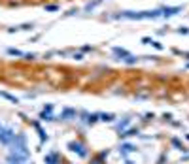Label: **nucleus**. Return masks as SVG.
<instances>
[{
	"label": "nucleus",
	"instance_id": "7",
	"mask_svg": "<svg viewBox=\"0 0 189 164\" xmlns=\"http://www.w3.org/2000/svg\"><path fill=\"white\" fill-rule=\"evenodd\" d=\"M129 123H131V119H125L123 123H119V125H117V130H119V132H125V128L129 127Z\"/></svg>",
	"mask_w": 189,
	"mask_h": 164
},
{
	"label": "nucleus",
	"instance_id": "5",
	"mask_svg": "<svg viewBox=\"0 0 189 164\" xmlns=\"http://www.w3.org/2000/svg\"><path fill=\"white\" fill-rule=\"evenodd\" d=\"M136 147L134 145H131V143H123L121 145V155H129V153H132Z\"/></svg>",
	"mask_w": 189,
	"mask_h": 164
},
{
	"label": "nucleus",
	"instance_id": "8",
	"mask_svg": "<svg viewBox=\"0 0 189 164\" xmlns=\"http://www.w3.org/2000/svg\"><path fill=\"white\" fill-rule=\"evenodd\" d=\"M34 127H36V130H38V134H40V138H42V140H47V134H45L44 130H42V127H40V125H38V123H34Z\"/></svg>",
	"mask_w": 189,
	"mask_h": 164
},
{
	"label": "nucleus",
	"instance_id": "14",
	"mask_svg": "<svg viewBox=\"0 0 189 164\" xmlns=\"http://www.w3.org/2000/svg\"><path fill=\"white\" fill-rule=\"evenodd\" d=\"M151 46L155 47V49H163V44H159V42H151Z\"/></svg>",
	"mask_w": 189,
	"mask_h": 164
},
{
	"label": "nucleus",
	"instance_id": "3",
	"mask_svg": "<svg viewBox=\"0 0 189 164\" xmlns=\"http://www.w3.org/2000/svg\"><path fill=\"white\" fill-rule=\"evenodd\" d=\"M68 149H70V151H74V153H78L80 157H87L85 147L81 145V143H78V141H70V143H68Z\"/></svg>",
	"mask_w": 189,
	"mask_h": 164
},
{
	"label": "nucleus",
	"instance_id": "4",
	"mask_svg": "<svg viewBox=\"0 0 189 164\" xmlns=\"http://www.w3.org/2000/svg\"><path fill=\"white\" fill-rule=\"evenodd\" d=\"M180 11V8H165L161 11V15H165V17H170V15H176Z\"/></svg>",
	"mask_w": 189,
	"mask_h": 164
},
{
	"label": "nucleus",
	"instance_id": "2",
	"mask_svg": "<svg viewBox=\"0 0 189 164\" xmlns=\"http://www.w3.org/2000/svg\"><path fill=\"white\" fill-rule=\"evenodd\" d=\"M15 138V132L11 128H2L0 130V143H11Z\"/></svg>",
	"mask_w": 189,
	"mask_h": 164
},
{
	"label": "nucleus",
	"instance_id": "13",
	"mask_svg": "<svg viewBox=\"0 0 189 164\" xmlns=\"http://www.w3.org/2000/svg\"><path fill=\"white\" fill-rule=\"evenodd\" d=\"M8 53L9 55H17V57H23V53H21V51H17V49H8Z\"/></svg>",
	"mask_w": 189,
	"mask_h": 164
},
{
	"label": "nucleus",
	"instance_id": "15",
	"mask_svg": "<svg viewBox=\"0 0 189 164\" xmlns=\"http://www.w3.org/2000/svg\"><path fill=\"white\" fill-rule=\"evenodd\" d=\"M2 128H4V127H2V125H0V130H2Z\"/></svg>",
	"mask_w": 189,
	"mask_h": 164
},
{
	"label": "nucleus",
	"instance_id": "10",
	"mask_svg": "<svg viewBox=\"0 0 189 164\" xmlns=\"http://www.w3.org/2000/svg\"><path fill=\"white\" fill-rule=\"evenodd\" d=\"M72 115H76V111H74V109H64L61 117H63V119H66V117H72Z\"/></svg>",
	"mask_w": 189,
	"mask_h": 164
},
{
	"label": "nucleus",
	"instance_id": "1",
	"mask_svg": "<svg viewBox=\"0 0 189 164\" xmlns=\"http://www.w3.org/2000/svg\"><path fill=\"white\" fill-rule=\"evenodd\" d=\"M161 15L159 9H153V11H123L121 17L125 19H155Z\"/></svg>",
	"mask_w": 189,
	"mask_h": 164
},
{
	"label": "nucleus",
	"instance_id": "9",
	"mask_svg": "<svg viewBox=\"0 0 189 164\" xmlns=\"http://www.w3.org/2000/svg\"><path fill=\"white\" fill-rule=\"evenodd\" d=\"M99 117L102 119V121H113V119H115L113 113H102V115H99Z\"/></svg>",
	"mask_w": 189,
	"mask_h": 164
},
{
	"label": "nucleus",
	"instance_id": "12",
	"mask_svg": "<svg viewBox=\"0 0 189 164\" xmlns=\"http://www.w3.org/2000/svg\"><path fill=\"white\" fill-rule=\"evenodd\" d=\"M2 96H4V98H8V100H11V102H15V104H17V98H15V96L8 94V92H2Z\"/></svg>",
	"mask_w": 189,
	"mask_h": 164
},
{
	"label": "nucleus",
	"instance_id": "6",
	"mask_svg": "<svg viewBox=\"0 0 189 164\" xmlns=\"http://www.w3.org/2000/svg\"><path fill=\"white\" fill-rule=\"evenodd\" d=\"M45 164H57V153H51L45 157Z\"/></svg>",
	"mask_w": 189,
	"mask_h": 164
},
{
	"label": "nucleus",
	"instance_id": "11",
	"mask_svg": "<svg viewBox=\"0 0 189 164\" xmlns=\"http://www.w3.org/2000/svg\"><path fill=\"white\" fill-rule=\"evenodd\" d=\"M85 121H87V123H95V121H99V115H97V113H93V115H85Z\"/></svg>",
	"mask_w": 189,
	"mask_h": 164
}]
</instances>
